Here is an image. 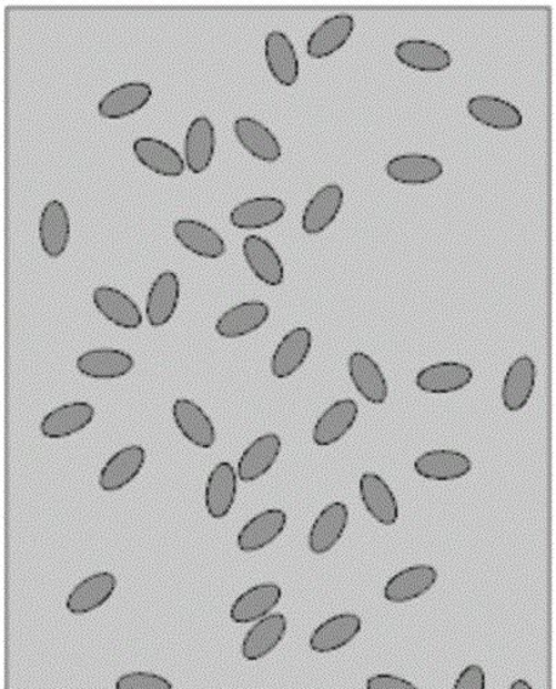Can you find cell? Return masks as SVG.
I'll use <instances>...</instances> for the list:
<instances>
[{
	"mask_svg": "<svg viewBox=\"0 0 556 689\" xmlns=\"http://www.w3.org/2000/svg\"><path fill=\"white\" fill-rule=\"evenodd\" d=\"M414 472L429 482H456L469 475L473 460L456 449L439 448L419 455L414 460Z\"/></svg>",
	"mask_w": 556,
	"mask_h": 689,
	"instance_id": "6da1fadb",
	"label": "cell"
},
{
	"mask_svg": "<svg viewBox=\"0 0 556 689\" xmlns=\"http://www.w3.org/2000/svg\"><path fill=\"white\" fill-rule=\"evenodd\" d=\"M360 497L368 516L382 526L391 527L398 523V499L382 476L365 472L360 478Z\"/></svg>",
	"mask_w": 556,
	"mask_h": 689,
	"instance_id": "7a4b0ae2",
	"label": "cell"
},
{
	"mask_svg": "<svg viewBox=\"0 0 556 689\" xmlns=\"http://www.w3.org/2000/svg\"><path fill=\"white\" fill-rule=\"evenodd\" d=\"M181 283L178 273L164 271L152 282L146 294L145 316L153 328L166 326L179 310Z\"/></svg>",
	"mask_w": 556,
	"mask_h": 689,
	"instance_id": "3957f363",
	"label": "cell"
},
{
	"mask_svg": "<svg viewBox=\"0 0 556 689\" xmlns=\"http://www.w3.org/2000/svg\"><path fill=\"white\" fill-rule=\"evenodd\" d=\"M438 571L428 564H417L396 573L384 586V599L393 604H406L427 595L438 582Z\"/></svg>",
	"mask_w": 556,
	"mask_h": 689,
	"instance_id": "277c9868",
	"label": "cell"
},
{
	"mask_svg": "<svg viewBox=\"0 0 556 689\" xmlns=\"http://www.w3.org/2000/svg\"><path fill=\"white\" fill-rule=\"evenodd\" d=\"M133 153L146 170L168 179H179L186 169L184 156L169 142L155 136H140L133 142Z\"/></svg>",
	"mask_w": 556,
	"mask_h": 689,
	"instance_id": "5b68a950",
	"label": "cell"
},
{
	"mask_svg": "<svg viewBox=\"0 0 556 689\" xmlns=\"http://www.w3.org/2000/svg\"><path fill=\"white\" fill-rule=\"evenodd\" d=\"M348 375L351 383L360 395L373 406H382L387 402L390 386L382 367L365 352H354L348 357Z\"/></svg>",
	"mask_w": 556,
	"mask_h": 689,
	"instance_id": "8992f818",
	"label": "cell"
},
{
	"mask_svg": "<svg viewBox=\"0 0 556 689\" xmlns=\"http://www.w3.org/2000/svg\"><path fill=\"white\" fill-rule=\"evenodd\" d=\"M445 173L444 164L425 153H404L385 164V174L401 185H427Z\"/></svg>",
	"mask_w": 556,
	"mask_h": 689,
	"instance_id": "52a82bcc",
	"label": "cell"
},
{
	"mask_svg": "<svg viewBox=\"0 0 556 689\" xmlns=\"http://www.w3.org/2000/svg\"><path fill=\"white\" fill-rule=\"evenodd\" d=\"M242 254L249 270L265 286L280 287L285 282V265L266 239L259 235L246 236L243 239Z\"/></svg>",
	"mask_w": 556,
	"mask_h": 689,
	"instance_id": "ba28073f",
	"label": "cell"
},
{
	"mask_svg": "<svg viewBox=\"0 0 556 689\" xmlns=\"http://www.w3.org/2000/svg\"><path fill=\"white\" fill-rule=\"evenodd\" d=\"M474 372L467 364L439 362L419 369L416 386L428 395H451L467 388L473 383Z\"/></svg>",
	"mask_w": 556,
	"mask_h": 689,
	"instance_id": "9c48e42d",
	"label": "cell"
},
{
	"mask_svg": "<svg viewBox=\"0 0 556 689\" xmlns=\"http://www.w3.org/2000/svg\"><path fill=\"white\" fill-rule=\"evenodd\" d=\"M173 235L186 252L204 260H219L226 253L223 236L202 221L181 219L173 224Z\"/></svg>",
	"mask_w": 556,
	"mask_h": 689,
	"instance_id": "30bf717a",
	"label": "cell"
},
{
	"mask_svg": "<svg viewBox=\"0 0 556 689\" xmlns=\"http://www.w3.org/2000/svg\"><path fill=\"white\" fill-rule=\"evenodd\" d=\"M236 469L232 464L220 463L210 472L204 486V508L214 520H221L231 514L237 494Z\"/></svg>",
	"mask_w": 556,
	"mask_h": 689,
	"instance_id": "8fae6325",
	"label": "cell"
},
{
	"mask_svg": "<svg viewBox=\"0 0 556 689\" xmlns=\"http://www.w3.org/2000/svg\"><path fill=\"white\" fill-rule=\"evenodd\" d=\"M271 316L270 306L263 301L241 302L230 307L215 322V333L224 340L247 337L264 326Z\"/></svg>",
	"mask_w": 556,
	"mask_h": 689,
	"instance_id": "7c38bea8",
	"label": "cell"
},
{
	"mask_svg": "<svg viewBox=\"0 0 556 689\" xmlns=\"http://www.w3.org/2000/svg\"><path fill=\"white\" fill-rule=\"evenodd\" d=\"M360 415V406L353 398H342L328 406L316 419L312 442L317 447H331L348 435Z\"/></svg>",
	"mask_w": 556,
	"mask_h": 689,
	"instance_id": "4fadbf2b",
	"label": "cell"
},
{
	"mask_svg": "<svg viewBox=\"0 0 556 689\" xmlns=\"http://www.w3.org/2000/svg\"><path fill=\"white\" fill-rule=\"evenodd\" d=\"M350 523V509L344 503L325 506L312 523L309 534V548L312 554L322 556L337 546L344 537Z\"/></svg>",
	"mask_w": 556,
	"mask_h": 689,
	"instance_id": "5bb4252c",
	"label": "cell"
},
{
	"mask_svg": "<svg viewBox=\"0 0 556 689\" xmlns=\"http://www.w3.org/2000/svg\"><path fill=\"white\" fill-rule=\"evenodd\" d=\"M312 351V333L300 326L283 335L271 357V374L276 379H287L302 368Z\"/></svg>",
	"mask_w": 556,
	"mask_h": 689,
	"instance_id": "9a60e30c",
	"label": "cell"
},
{
	"mask_svg": "<svg viewBox=\"0 0 556 689\" xmlns=\"http://www.w3.org/2000/svg\"><path fill=\"white\" fill-rule=\"evenodd\" d=\"M394 54L402 65L425 73L444 72L453 62L449 50L427 39H406L395 45Z\"/></svg>",
	"mask_w": 556,
	"mask_h": 689,
	"instance_id": "2e32d148",
	"label": "cell"
},
{
	"mask_svg": "<svg viewBox=\"0 0 556 689\" xmlns=\"http://www.w3.org/2000/svg\"><path fill=\"white\" fill-rule=\"evenodd\" d=\"M537 367L530 356L515 358L504 375L502 403L508 413H519L529 404L536 388Z\"/></svg>",
	"mask_w": 556,
	"mask_h": 689,
	"instance_id": "e0dca14e",
	"label": "cell"
},
{
	"mask_svg": "<svg viewBox=\"0 0 556 689\" xmlns=\"http://www.w3.org/2000/svg\"><path fill=\"white\" fill-rule=\"evenodd\" d=\"M264 57L271 77L283 88H292L300 78V60L292 39L282 31H271L265 38Z\"/></svg>",
	"mask_w": 556,
	"mask_h": 689,
	"instance_id": "ac0fdd59",
	"label": "cell"
},
{
	"mask_svg": "<svg viewBox=\"0 0 556 689\" xmlns=\"http://www.w3.org/2000/svg\"><path fill=\"white\" fill-rule=\"evenodd\" d=\"M362 631L360 615L344 612L334 615L312 631L309 646L316 653H332L347 647Z\"/></svg>",
	"mask_w": 556,
	"mask_h": 689,
	"instance_id": "d6986e66",
	"label": "cell"
},
{
	"mask_svg": "<svg viewBox=\"0 0 556 689\" xmlns=\"http://www.w3.org/2000/svg\"><path fill=\"white\" fill-rule=\"evenodd\" d=\"M77 368L83 377L113 381L127 377L133 372L134 358L130 353L121 349L99 347V349L82 353L78 357Z\"/></svg>",
	"mask_w": 556,
	"mask_h": 689,
	"instance_id": "ffe728a7",
	"label": "cell"
},
{
	"mask_svg": "<svg viewBox=\"0 0 556 689\" xmlns=\"http://www.w3.org/2000/svg\"><path fill=\"white\" fill-rule=\"evenodd\" d=\"M345 193L338 184L322 186L306 203L302 215V230L306 235L316 236L325 232L342 213Z\"/></svg>",
	"mask_w": 556,
	"mask_h": 689,
	"instance_id": "44dd1931",
	"label": "cell"
},
{
	"mask_svg": "<svg viewBox=\"0 0 556 689\" xmlns=\"http://www.w3.org/2000/svg\"><path fill=\"white\" fill-rule=\"evenodd\" d=\"M282 596L280 585L272 582L254 585L232 602L230 618L237 625L259 622L274 611Z\"/></svg>",
	"mask_w": 556,
	"mask_h": 689,
	"instance_id": "7402d4cb",
	"label": "cell"
},
{
	"mask_svg": "<svg viewBox=\"0 0 556 689\" xmlns=\"http://www.w3.org/2000/svg\"><path fill=\"white\" fill-rule=\"evenodd\" d=\"M355 20L347 13L328 17L315 28L306 41V54L312 60H325L342 50L354 36Z\"/></svg>",
	"mask_w": 556,
	"mask_h": 689,
	"instance_id": "603a6c76",
	"label": "cell"
},
{
	"mask_svg": "<svg viewBox=\"0 0 556 689\" xmlns=\"http://www.w3.org/2000/svg\"><path fill=\"white\" fill-rule=\"evenodd\" d=\"M118 579L108 571L95 573L79 582L65 601L67 611L77 615H88L110 601L115 594Z\"/></svg>",
	"mask_w": 556,
	"mask_h": 689,
	"instance_id": "cb8c5ba5",
	"label": "cell"
},
{
	"mask_svg": "<svg viewBox=\"0 0 556 689\" xmlns=\"http://www.w3.org/2000/svg\"><path fill=\"white\" fill-rule=\"evenodd\" d=\"M467 112L475 122L493 130L510 131L524 124L519 108L496 95H474L467 102Z\"/></svg>",
	"mask_w": 556,
	"mask_h": 689,
	"instance_id": "d4e9b609",
	"label": "cell"
},
{
	"mask_svg": "<svg viewBox=\"0 0 556 689\" xmlns=\"http://www.w3.org/2000/svg\"><path fill=\"white\" fill-rule=\"evenodd\" d=\"M172 413L175 426L186 440L202 449L214 447L218 433L212 418L200 404L190 398H178L173 403Z\"/></svg>",
	"mask_w": 556,
	"mask_h": 689,
	"instance_id": "484cf974",
	"label": "cell"
},
{
	"mask_svg": "<svg viewBox=\"0 0 556 689\" xmlns=\"http://www.w3.org/2000/svg\"><path fill=\"white\" fill-rule=\"evenodd\" d=\"M218 145L215 128L208 116H198L186 129L184 161L192 174L200 175L212 166Z\"/></svg>",
	"mask_w": 556,
	"mask_h": 689,
	"instance_id": "4316f807",
	"label": "cell"
},
{
	"mask_svg": "<svg viewBox=\"0 0 556 689\" xmlns=\"http://www.w3.org/2000/svg\"><path fill=\"white\" fill-rule=\"evenodd\" d=\"M286 203L275 196H257L236 204L230 213L231 225L241 231L264 230L286 215Z\"/></svg>",
	"mask_w": 556,
	"mask_h": 689,
	"instance_id": "83f0119b",
	"label": "cell"
},
{
	"mask_svg": "<svg viewBox=\"0 0 556 689\" xmlns=\"http://www.w3.org/2000/svg\"><path fill=\"white\" fill-rule=\"evenodd\" d=\"M282 452V440L276 433H265L249 444L237 460L236 474L240 482L260 480L274 468Z\"/></svg>",
	"mask_w": 556,
	"mask_h": 689,
	"instance_id": "f1b7e54d",
	"label": "cell"
},
{
	"mask_svg": "<svg viewBox=\"0 0 556 689\" xmlns=\"http://www.w3.org/2000/svg\"><path fill=\"white\" fill-rule=\"evenodd\" d=\"M146 460L145 449L141 446H128L113 454L102 466L99 486L102 492L117 493L128 487L143 470Z\"/></svg>",
	"mask_w": 556,
	"mask_h": 689,
	"instance_id": "f546056e",
	"label": "cell"
},
{
	"mask_svg": "<svg viewBox=\"0 0 556 689\" xmlns=\"http://www.w3.org/2000/svg\"><path fill=\"white\" fill-rule=\"evenodd\" d=\"M287 515L282 509L261 511L249 520L237 534L236 544L243 554H255L274 544L285 531Z\"/></svg>",
	"mask_w": 556,
	"mask_h": 689,
	"instance_id": "4dcf8cb0",
	"label": "cell"
},
{
	"mask_svg": "<svg viewBox=\"0 0 556 689\" xmlns=\"http://www.w3.org/2000/svg\"><path fill=\"white\" fill-rule=\"evenodd\" d=\"M287 634V618L281 612L270 614L253 624L243 637L241 652L249 662H257L275 651Z\"/></svg>",
	"mask_w": 556,
	"mask_h": 689,
	"instance_id": "1f68e13d",
	"label": "cell"
},
{
	"mask_svg": "<svg viewBox=\"0 0 556 689\" xmlns=\"http://www.w3.org/2000/svg\"><path fill=\"white\" fill-rule=\"evenodd\" d=\"M71 241V216L65 204L50 201L39 219V242L43 253L50 259H60Z\"/></svg>",
	"mask_w": 556,
	"mask_h": 689,
	"instance_id": "d6a6232c",
	"label": "cell"
},
{
	"mask_svg": "<svg viewBox=\"0 0 556 689\" xmlns=\"http://www.w3.org/2000/svg\"><path fill=\"white\" fill-rule=\"evenodd\" d=\"M152 94L153 90L149 83H123L102 97L98 105L99 115L110 121L132 116L150 104Z\"/></svg>",
	"mask_w": 556,
	"mask_h": 689,
	"instance_id": "836d02e7",
	"label": "cell"
},
{
	"mask_svg": "<svg viewBox=\"0 0 556 689\" xmlns=\"http://www.w3.org/2000/svg\"><path fill=\"white\" fill-rule=\"evenodd\" d=\"M93 304L113 326L124 330H138L143 326V312L122 290L100 286L93 292Z\"/></svg>",
	"mask_w": 556,
	"mask_h": 689,
	"instance_id": "e575fe53",
	"label": "cell"
},
{
	"mask_svg": "<svg viewBox=\"0 0 556 689\" xmlns=\"http://www.w3.org/2000/svg\"><path fill=\"white\" fill-rule=\"evenodd\" d=\"M94 417L95 409L88 402L62 404L44 415L41 433L43 437L51 438V440L71 437L92 425Z\"/></svg>",
	"mask_w": 556,
	"mask_h": 689,
	"instance_id": "d590c367",
	"label": "cell"
},
{
	"mask_svg": "<svg viewBox=\"0 0 556 689\" xmlns=\"http://www.w3.org/2000/svg\"><path fill=\"white\" fill-rule=\"evenodd\" d=\"M237 142L249 155L264 163H276L282 158V145L270 128L252 116H241L234 122Z\"/></svg>",
	"mask_w": 556,
	"mask_h": 689,
	"instance_id": "8d00e7d4",
	"label": "cell"
},
{
	"mask_svg": "<svg viewBox=\"0 0 556 689\" xmlns=\"http://www.w3.org/2000/svg\"><path fill=\"white\" fill-rule=\"evenodd\" d=\"M115 689H174L166 677L151 671H130L119 677Z\"/></svg>",
	"mask_w": 556,
	"mask_h": 689,
	"instance_id": "74e56055",
	"label": "cell"
},
{
	"mask_svg": "<svg viewBox=\"0 0 556 689\" xmlns=\"http://www.w3.org/2000/svg\"><path fill=\"white\" fill-rule=\"evenodd\" d=\"M452 689H486V673L479 665H468L458 675Z\"/></svg>",
	"mask_w": 556,
	"mask_h": 689,
	"instance_id": "f35d334b",
	"label": "cell"
},
{
	"mask_svg": "<svg viewBox=\"0 0 556 689\" xmlns=\"http://www.w3.org/2000/svg\"><path fill=\"white\" fill-rule=\"evenodd\" d=\"M366 689H418L412 681L404 677L380 673L368 677Z\"/></svg>",
	"mask_w": 556,
	"mask_h": 689,
	"instance_id": "ab89813d",
	"label": "cell"
},
{
	"mask_svg": "<svg viewBox=\"0 0 556 689\" xmlns=\"http://www.w3.org/2000/svg\"><path fill=\"white\" fill-rule=\"evenodd\" d=\"M508 689H533V687L525 679H518Z\"/></svg>",
	"mask_w": 556,
	"mask_h": 689,
	"instance_id": "60d3db41",
	"label": "cell"
}]
</instances>
